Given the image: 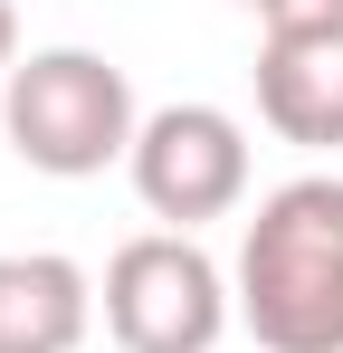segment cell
Wrapping results in <instances>:
<instances>
[{
  "label": "cell",
  "mask_w": 343,
  "mask_h": 353,
  "mask_svg": "<svg viewBox=\"0 0 343 353\" xmlns=\"http://www.w3.org/2000/svg\"><path fill=\"white\" fill-rule=\"evenodd\" d=\"M124 172H134V191H143L153 220L200 230V220H229L248 201V134L220 105H163V115H143Z\"/></svg>",
  "instance_id": "4"
},
{
  "label": "cell",
  "mask_w": 343,
  "mask_h": 353,
  "mask_svg": "<svg viewBox=\"0 0 343 353\" xmlns=\"http://www.w3.org/2000/svg\"><path fill=\"white\" fill-rule=\"evenodd\" d=\"M258 115L305 153H343V39H258Z\"/></svg>",
  "instance_id": "6"
},
{
  "label": "cell",
  "mask_w": 343,
  "mask_h": 353,
  "mask_svg": "<svg viewBox=\"0 0 343 353\" xmlns=\"http://www.w3.org/2000/svg\"><path fill=\"white\" fill-rule=\"evenodd\" d=\"M0 134H10V153L29 172L86 181L105 163H134L143 115H134V86H124L114 58H96V48H39L0 86Z\"/></svg>",
  "instance_id": "2"
},
{
  "label": "cell",
  "mask_w": 343,
  "mask_h": 353,
  "mask_svg": "<svg viewBox=\"0 0 343 353\" xmlns=\"http://www.w3.org/2000/svg\"><path fill=\"white\" fill-rule=\"evenodd\" d=\"M258 39H343V0H238Z\"/></svg>",
  "instance_id": "7"
},
{
  "label": "cell",
  "mask_w": 343,
  "mask_h": 353,
  "mask_svg": "<svg viewBox=\"0 0 343 353\" xmlns=\"http://www.w3.org/2000/svg\"><path fill=\"white\" fill-rule=\"evenodd\" d=\"M10 67H19V19H10V0H0V86H10Z\"/></svg>",
  "instance_id": "8"
},
{
  "label": "cell",
  "mask_w": 343,
  "mask_h": 353,
  "mask_svg": "<svg viewBox=\"0 0 343 353\" xmlns=\"http://www.w3.org/2000/svg\"><path fill=\"white\" fill-rule=\"evenodd\" d=\"M96 325V277L57 248L0 258V353H76Z\"/></svg>",
  "instance_id": "5"
},
{
  "label": "cell",
  "mask_w": 343,
  "mask_h": 353,
  "mask_svg": "<svg viewBox=\"0 0 343 353\" xmlns=\"http://www.w3.org/2000/svg\"><path fill=\"white\" fill-rule=\"evenodd\" d=\"M229 296L258 353H343V172L277 181L258 201Z\"/></svg>",
  "instance_id": "1"
},
{
  "label": "cell",
  "mask_w": 343,
  "mask_h": 353,
  "mask_svg": "<svg viewBox=\"0 0 343 353\" xmlns=\"http://www.w3.org/2000/svg\"><path fill=\"white\" fill-rule=\"evenodd\" d=\"M96 305H105V334L124 353H210L229 334V315H238L229 277L210 268V248H200L191 230L124 239V248L105 258Z\"/></svg>",
  "instance_id": "3"
}]
</instances>
